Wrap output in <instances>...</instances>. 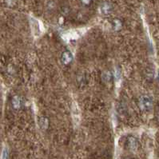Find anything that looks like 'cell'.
I'll use <instances>...</instances> for the list:
<instances>
[{"instance_id":"5b68a950","label":"cell","mask_w":159,"mask_h":159,"mask_svg":"<svg viewBox=\"0 0 159 159\" xmlns=\"http://www.w3.org/2000/svg\"><path fill=\"white\" fill-rule=\"evenodd\" d=\"M102 10L104 13H109L110 12V10H111V6L110 4L108 3H104L102 7Z\"/></svg>"},{"instance_id":"277c9868","label":"cell","mask_w":159,"mask_h":159,"mask_svg":"<svg viewBox=\"0 0 159 159\" xmlns=\"http://www.w3.org/2000/svg\"><path fill=\"white\" fill-rule=\"evenodd\" d=\"M128 146H129V148L132 151H135L138 149V146H139L138 140L134 137H129L128 139Z\"/></svg>"},{"instance_id":"7a4b0ae2","label":"cell","mask_w":159,"mask_h":159,"mask_svg":"<svg viewBox=\"0 0 159 159\" xmlns=\"http://www.w3.org/2000/svg\"><path fill=\"white\" fill-rule=\"evenodd\" d=\"M141 108L144 111H150L152 108V100L147 96H143L140 100Z\"/></svg>"},{"instance_id":"52a82bcc","label":"cell","mask_w":159,"mask_h":159,"mask_svg":"<svg viewBox=\"0 0 159 159\" xmlns=\"http://www.w3.org/2000/svg\"><path fill=\"white\" fill-rule=\"evenodd\" d=\"M90 1H91V0H82L83 3H84L85 5H88V4H90Z\"/></svg>"},{"instance_id":"3957f363","label":"cell","mask_w":159,"mask_h":159,"mask_svg":"<svg viewBox=\"0 0 159 159\" xmlns=\"http://www.w3.org/2000/svg\"><path fill=\"white\" fill-rule=\"evenodd\" d=\"M72 116L75 122L80 121V111H79V106L77 105L76 102H74L72 105Z\"/></svg>"},{"instance_id":"ba28073f","label":"cell","mask_w":159,"mask_h":159,"mask_svg":"<svg viewBox=\"0 0 159 159\" xmlns=\"http://www.w3.org/2000/svg\"><path fill=\"white\" fill-rule=\"evenodd\" d=\"M124 159H129V158H124Z\"/></svg>"},{"instance_id":"8992f818","label":"cell","mask_w":159,"mask_h":159,"mask_svg":"<svg viewBox=\"0 0 159 159\" xmlns=\"http://www.w3.org/2000/svg\"><path fill=\"white\" fill-rule=\"evenodd\" d=\"M8 156H9L8 149L7 148H4L2 153V159H8Z\"/></svg>"},{"instance_id":"6da1fadb","label":"cell","mask_w":159,"mask_h":159,"mask_svg":"<svg viewBox=\"0 0 159 159\" xmlns=\"http://www.w3.org/2000/svg\"><path fill=\"white\" fill-rule=\"evenodd\" d=\"M30 25H31L32 32H33L34 35L35 37H39L41 34L42 31H43V29H42L41 26H40V23L37 19L31 18L30 19Z\"/></svg>"}]
</instances>
